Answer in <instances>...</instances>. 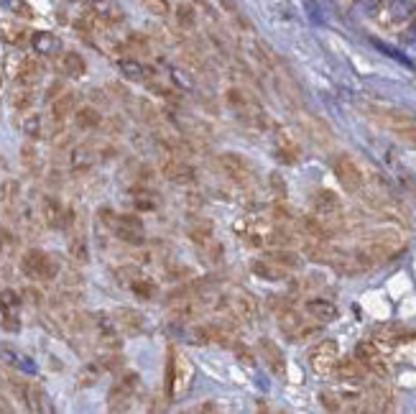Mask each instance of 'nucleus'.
Masks as SVG:
<instances>
[{"instance_id":"obj_1","label":"nucleus","mask_w":416,"mask_h":414,"mask_svg":"<svg viewBox=\"0 0 416 414\" xmlns=\"http://www.w3.org/2000/svg\"><path fill=\"white\" fill-rule=\"evenodd\" d=\"M370 113L376 118L383 128H388L396 138H401L403 144L416 146V118L411 113H403V110H396V107H385V105H373Z\"/></svg>"},{"instance_id":"obj_2","label":"nucleus","mask_w":416,"mask_h":414,"mask_svg":"<svg viewBox=\"0 0 416 414\" xmlns=\"http://www.w3.org/2000/svg\"><path fill=\"white\" fill-rule=\"evenodd\" d=\"M194 376L192 363L186 360L184 353H179L174 345L169 348V360H166V399H174L177 394H184L189 389V381Z\"/></svg>"},{"instance_id":"obj_3","label":"nucleus","mask_w":416,"mask_h":414,"mask_svg":"<svg viewBox=\"0 0 416 414\" xmlns=\"http://www.w3.org/2000/svg\"><path fill=\"white\" fill-rule=\"evenodd\" d=\"M21 271H24L29 279H36V282H51L59 274V263L54 261V256H49L47 251L41 248H31V251L24 253L21 259Z\"/></svg>"},{"instance_id":"obj_4","label":"nucleus","mask_w":416,"mask_h":414,"mask_svg":"<svg viewBox=\"0 0 416 414\" xmlns=\"http://www.w3.org/2000/svg\"><path fill=\"white\" fill-rule=\"evenodd\" d=\"M102 213L108 215L105 220L110 222V228L115 233V238H120L123 243H131V245H143L146 243V236H143V222L136 217V215H110V210H102Z\"/></svg>"},{"instance_id":"obj_5","label":"nucleus","mask_w":416,"mask_h":414,"mask_svg":"<svg viewBox=\"0 0 416 414\" xmlns=\"http://www.w3.org/2000/svg\"><path fill=\"white\" fill-rule=\"evenodd\" d=\"M309 366L314 374H330L337 366V343L335 340H319V343L309 351Z\"/></svg>"},{"instance_id":"obj_6","label":"nucleus","mask_w":416,"mask_h":414,"mask_svg":"<svg viewBox=\"0 0 416 414\" xmlns=\"http://www.w3.org/2000/svg\"><path fill=\"white\" fill-rule=\"evenodd\" d=\"M332 169H335V176H337L339 184H342L347 192H360L362 190V171H360V167L350 159V156L339 153L337 159H335V164H332Z\"/></svg>"},{"instance_id":"obj_7","label":"nucleus","mask_w":416,"mask_h":414,"mask_svg":"<svg viewBox=\"0 0 416 414\" xmlns=\"http://www.w3.org/2000/svg\"><path fill=\"white\" fill-rule=\"evenodd\" d=\"M138 383L141 378L136 371H125L115 381L113 391H110V409H125L128 401H131V397L136 394V389H138Z\"/></svg>"},{"instance_id":"obj_8","label":"nucleus","mask_w":416,"mask_h":414,"mask_svg":"<svg viewBox=\"0 0 416 414\" xmlns=\"http://www.w3.org/2000/svg\"><path fill=\"white\" fill-rule=\"evenodd\" d=\"M161 171L163 176L174 184H192L197 179V171H194L192 164H186V161L177 159V156H169V159H163L161 164Z\"/></svg>"},{"instance_id":"obj_9","label":"nucleus","mask_w":416,"mask_h":414,"mask_svg":"<svg viewBox=\"0 0 416 414\" xmlns=\"http://www.w3.org/2000/svg\"><path fill=\"white\" fill-rule=\"evenodd\" d=\"M41 217L47 222L49 228H67L72 222V213L64 210V205L54 197H44L41 199Z\"/></svg>"},{"instance_id":"obj_10","label":"nucleus","mask_w":416,"mask_h":414,"mask_svg":"<svg viewBox=\"0 0 416 414\" xmlns=\"http://www.w3.org/2000/svg\"><path fill=\"white\" fill-rule=\"evenodd\" d=\"M220 169L225 171V176H230L232 182L248 184L250 182V167L240 153H223L220 156Z\"/></svg>"},{"instance_id":"obj_11","label":"nucleus","mask_w":416,"mask_h":414,"mask_svg":"<svg viewBox=\"0 0 416 414\" xmlns=\"http://www.w3.org/2000/svg\"><path fill=\"white\" fill-rule=\"evenodd\" d=\"M29 44H31V49L39 56H56V54H62V38L49 33V31H33Z\"/></svg>"},{"instance_id":"obj_12","label":"nucleus","mask_w":416,"mask_h":414,"mask_svg":"<svg viewBox=\"0 0 416 414\" xmlns=\"http://www.w3.org/2000/svg\"><path fill=\"white\" fill-rule=\"evenodd\" d=\"M13 75H16L18 84H29V87H31L33 82H39V79H41V75H44V67H41L39 59H33V56H24V59L16 64Z\"/></svg>"},{"instance_id":"obj_13","label":"nucleus","mask_w":416,"mask_h":414,"mask_svg":"<svg viewBox=\"0 0 416 414\" xmlns=\"http://www.w3.org/2000/svg\"><path fill=\"white\" fill-rule=\"evenodd\" d=\"M0 360L13 368H18V371H24V374H36V363H33L29 355L18 353L16 348L8 343H0Z\"/></svg>"},{"instance_id":"obj_14","label":"nucleus","mask_w":416,"mask_h":414,"mask_svg":"<svg viewBox=\"0 0 416 414\" xmlns=\"http://www.w3.org/2000/svg\"><path fill=\"white\" fill-rule=\"evenodd\" d=\"M77 92L64 90L59 98L51 100V121L62 123L67 121V115H74V105H77Z\"/></svg>"},{"instance_id":"obj_15","label":"nucleus","mask_w":416,"mask_h":414,"mask_svg":"<svg viewBox=\"0 0 416 414\" xmlns=\"http://www.w3.org/2000/svg\"><path fill=\"white\" fill-rule=\"evenodd\" d=\"M118 69H120V75L125 79H131V82H148V77H151V69L138 61L136 56H125V59L118 61Z\"/></svg>"},{"instance_id":"obj_16","label":"nucleus","mask_w":416,"mask_h":414,"mask_svg":"<svg viewBox=\"0 0 416 414\" xmlns=\"http://www.w3.org/2000/svg\"><path fill=\"white\" fill-rule=\"evenodd\" d=\"M59 69H62V75L79 79V77H85L87 64H85V59H82V54L64 52V54H59Z\"/></svg>"},{"instance_id":"obj_17","label":"nucleus","mask_w":416,"mask_h":414,"mask_svg":"<svg viewBox=\"0 0 416 414\" xmlns=\"http://www.w3.org/2000/svg\"><path fill=\"white\" fill-rule=\"evenodd\" d=\"M186 236L192 243H197L200 248H207L212 245V238H215V228H212V222L209 220H197L192 222L189 228H186Z\"/></svg>"},{"instance_id":"obj_18","label":"nucleus","mask_w":416,"mask_h":414,"mask_svg":"<svg viewBox=\"0 0 416 414\" xmlns=\"http://www.w3.org/2000/svg\"><path fill=\"white\" fill-rule=\"evenodd\" d=\"M95 325H97V335H100L102 343H108V345H118V343H120V337H118V322H115V317H110V314L100 312V314H97V320H95Z\"/></svg>"},{"instance_id":"obj_19","label":"nucleus","mask_w":416,"mask_h":414,"mask_svg":"<svg viewBox=\"0 0 416 414\" xmlns=\"http://www.w3.org/2000/svg\"><path fill=\"white\" fill-rule=\"evenodd\" d=\"M250 268H253L255 276H261V279H266V282H278V279H284L286 276V268L278 266L276 261H271V259L253 261V266Z\"/></svg>"},{"instance_id":"obj_20","label":"nucleus","mask_w":416,"mask_h":414,"mask_svg":"<svg viewBox=\"0 0 416 414\" xmlns=\"http://www.w3.org/2000/svg\"><path fill=\"white\" fill-rule=\"evenodd\" d=\"M314 210L322 217H330V215H335L339 210V197L330 190H319L314 194Z\"/></svg>"},{"instance_id":"obj_21","label":"nucleus","mask_w":416,"mask_h":414,"mask_svg":"<svg viewBox=\"0 0 416 414\" xmlns=\"http://www.w3.org/2000/svg\"><path fill=\"white\" fill-rule=\"evenodd\" d=\"M115 322L120 325V328H125L128 332H143V317H141L136 309H128V307H120V309H115Z\"/></svg>"},{"instance_id":"obj_22","label":"nucleus","mask_w":416,"mask_h":414,"mask_svg":"<svg viewBox=\"0 0 416 414\" xmlns=\"http://www.w3.org/2000/svg\"><path fill=\"white\" fill-rule=\"evenodd\" d=\"M307 312L314 317V320H322V322H330L337 317V307L327 302V299H309L307 302Z\"/></svg>"},{"instance_id":"obj_23","label":"nucleus","mask_w":416,"mask_h":414,"mask_svg":"<svg viewBox=\"0 0 416 414\" xmlns=\"http://www.w3.org/2000/svg\"><path fill=\"white\" fill-rule=\"evenodd\" d=\"M0 38L10 46H24L26 41H31V33L24 26H13V23H0Z\"/></svg>"},{"instance_id":"obj_24","label":"nucleus","mask_w":416,"mask_h":414,"mask_svg":"<svg viewBox=\"0 0 416 414\" xmlns=\"http://www.w3.org/2000/svg\"><path fill=\"white\" fill-rule=\"evenodd\" d=\"M232 307H235V312H238L246 322H253L255 312H258L255 299L250 297L248 291H235V297H232Z\"/></svg>"},{"instance_id":"obj_25","label":"nucleus","mask_w":416,"mask_h":414,"mask_svg":"<svg viewBox=\"0 0 416 414\" xmlns=\"http://www.w3.org/2000/svg\"><path fill=\"white\" fill-rule=\"evenodd\" d=\"M100 123H102V115L97 113L93 105L79 107L77 113H74V125H77L79 130H95Z\"/></svg>"},{"instance_id":"obj_26","label":"nucleus","mask_w":416,"mask_h":414,"mask_svg":"<svg viewBox=\"0 0 416 414\" xmlns=\"http://www.w3.org/2000/svg\"><path fill=\"white\" fill-rule=\"evenodd\" d=\"M261 351H263V355H266V363L271 366V371H273V374H284V355H281V351L271 343L269 337H263L261 340Z\"/></svg>"},{"instance_id":"obj_27","label":"nucleus","mask_w":416,"mask_h":414,"mask_svg":"<svg viewBox=\"0 0 416 414\" xmlns=\"http://www.w3.org/2000/svg\"><path fill=\"white\" fill-rule=\"evenodd\" d=\"M21 294L13 289H3L0 291V309H3V317H8V314H13V317H18V309H21Z\"/></svg>"},{"instance_id":"obj_28","label":"nucleus","mask_w":416,"mask_h":414,"mask_svg":"<svg viewBox=\"0 0 416 414\" xmlns=\"http://www.w3.org/2000/svg\"><path fill=\"white\" fill-rule=\"evenodd\" d=\"M24 133L29 138H33V141H36V138H47V121H44V115H29V118H26L24 121Z\"/></svg>"},{"instance_id":"obj_29","label":"nucleus","mask_w":416,"mask_h":414,"mask_svg":"<svg viewBox=\"0 0 416 414\" xmlns=\"http://www.w3.org/2000/svg\"><path fill=\"white\" fill-rule=\"evenodd\" d=\"M72 169L74 171H85V169H90L95 164V153L87 148V146H77L74 151H72Z\"/></svg>"},{"instance_id":"obj_30","label":"nucleus","mask_w":416,"mask_h":414,"mask_svg":"<svg viewBox=\"0 0 416 414\" xmlns=\"http://www.w3.org/2000/svg\"><path fill=\"white\" fill-rule=\"evenodd\" d=\"M194 337H197V343H223L225 340V332L217 325H200V328L194 330Z\"/></svg>"},{"instance_id":"obj_31","label":"nucleus","mask_w":416,"mask_h":414,"mask_svg":"<svg viewBox=\"0 0 416 414\" xmlns=\"http://www.w3.org/2000/svg\"><path fill=\"white\" fill-rule=\"evenodd\" d=\"M133 205L138 213H154L156 205H159V199L146 190H133Z\"/></svg>"},{"instance_id":"obj_32","label":"nucleus","mask_w":416,"mask_h":414,"mask_svg":"<svg viewBox=\"0 0 416 414\" xmlns=\"http://www.w3.org/2000/svg\"><path fill=\"white\" fill-rule=\"evenodd\" d=\"M0 6L6 8L8 13H13V15H18V18H26V21H31L33 15V8L26 3V0H0Z\"/></svg>"},{"instance_id":"obj_33","label":"nucleus","mask_w":416,"mask_h":414,"mask_svg":"<svg viewBox=\"0 0 416 414\" xmlns=\"http://www.w3.org/2000/svg\"><path fill=\"white\" fill-rule=\"evenodd\" d=\"M10 105L16 107V110H29L33 105V90L29 84H21L13 95H10Z\"/></svg>"},{"instance_id":"obj_34","label":"nucleus","mask_w":416,"mask_h":414,"mask_svg":"<svg viewBox=\"0 0 416 414\" xmlns=\"http://www.w3.org/2000/svg\"><path fill=\"white\" fill-rule=\"evenodd\" d=\"M177 23L182 29H192L197 23V10H194L189 3H179L177 6Z\"/></svg>"},{"instance_id":"obj_35","label":"nucleus","mask_w":416,"mask_h":414,"mask_svg":"<svg viewBox=\"0 0 416 414\" xmlns=\"http://www.w3.org/2000/svg\"><path fill=\"white\" fill-rule=\"evenodd\" d=\"M131 289L138 299H151L156 294L154 282H148V279H143V276H138L136 282H131Z\"/></svg>"},{"instance_id":"obj_36","label":"nucleus","mask_w":416,"mask_h":414,"mask_svg":"<svg viewBox=\"0 0 416 414\" xmlns=\"http://www.w3.org/2000/svg\"><path fill=\"white\" fill-rule=\"evenodd\" d=\"M271 261H276L278 266H284V268H296V266H301V259L296 256V253H289V251H276V253H271L269 256Z\"/></svg>"},{"instance_id":"obj_37","label":"nucleus","mask_w":416,"mask_h":414,"mask_svg":"<svg viewBox=\"0 0 416 414\" xmlns=\"http://www.w3.org/2000/svg\"><path fill=\"white\" fill-rule=\"evenodd\" d=\"M70 253H72V259H77L79 263H85V261L90 259V248H87L85 238H74V240L70 243Z\"/></svg>"},{"instance_id":"obj_38","label":"nucleus","mask_w":416,"mask_h":414,"mask_svg":"<svg viewBox=\"0 0 416 414\" xmlns=\"http://www.w3.org/2000/svg\"><path fill=\"white\" fill-rule=\"evenodd\" d=\"M143 3H146V8L154 15H169V10H171L166 0H143Z\"/></svg>"},{"instance_id":"obj_39","label":"nucleus","mask_w":416,"mask_h":414,"mask_svg":"<svg viewBox=\"0 0 416 414\" xmlns=\"http://www.w3.org/2000/svg\"><path fill=\"white\" fill-rule=\"evenodd\" d=\"M118 276H120V282H136L138 279V268H133V266H123V268H118Z\"/></svg>"},{"instance_id":"obj_40","label":"nucleus","mask_w":416,"mask_h":414,"mask_svg":"<svg viewBox=\"0 0 416 414\" xmlns=\"http://www.w3.org/2000/svg\"><path fill=\"white\" fill-rule=\"evenodd\" d=\"M128 44L133 46V49H138V52L146 54L148 52V38L141 36V33H133V36H128Z\"/></svg>"},{"instance_id":"obj_41","label":"nucleus","mask_w":416,"mask_h":414,"mask_svg":"<svg viewBox=\"0 0 416 414\" xmlns=\"http://www.w3.org/2000/svg\"><path fill=\"white\" fill-rule=\"evenodd\" d=\"M59 92H64L62 82H54V84H51V87L47 90V100H49V102H51L54 98H59Z\"/></svg>"},{"instance_id":"obj_42","label":"nucleus","mask_w":416,"mask_h":414,"mask_svg":"<svg viewBox=\"0 0 416 414\" xmlns=\"http://www.w3.org/2000/svg\"><path fill=\"white\" fill-rule=\"evenodd\" d=\"M24 297L29 299L31 305H39V302H41V291H36V289H26V291H24Z\"/></svg>"}]
</instances>
